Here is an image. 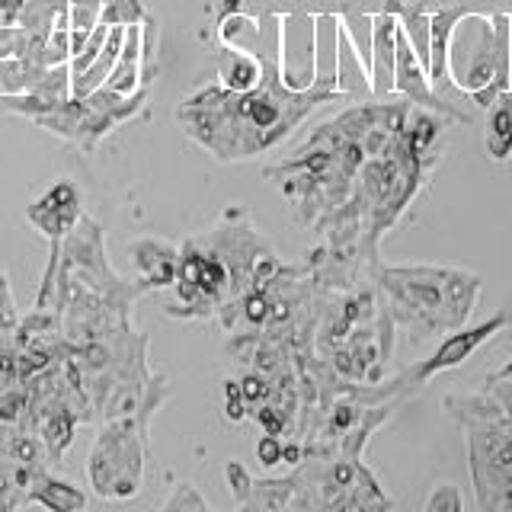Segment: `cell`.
<instances>
[{
  "label": "cell",
  "mask_w": 512,
  "mask_h": 512,
  "mask_svg": "<svg viewBox=\"0 0 512 512\" xmlns=\"http://www.w3.org/2000/svg\"><path fill=\"white\" fill-rule=\"evenodd\" d=\"M484 391L500 400V407L512 416V362H506V365L500 368V372L487 375Z\"/></svg>",
  "instance_id": "obj_18"
},
{
  "label": "cell",
  "mask_w": 512,
  "mask_h": 512,
  "mask_svg": "<svg viewBox=\"0 0 512 512\" xmlns=\"http://www.w3.org/2000/svg\"><path fill=\"white\" fill-rule=\"evenodd\" d=\"M148 423L141 420H109L93 442L87 461L90 487L100 500H132L144 477V442Z\"/></svg>",
  "instance_id": "obj_5"
},
{
  "label": "cell",
  "mask_w": 512,
  "mask_h": 512,
  "mask_svg": "<svg viewBox=\"0 0 512 512\" xmlns=\"http://www.w3.org/2000/svg\"><path fill=\"white\" fill-rule=\"evenodd\" d=\"M333 36H336V90H340L349 103L375 100L365 55L356 48V36L349 32L343 13H333Z\"/></svg>",
  "instance_id": "obj_9"
},
{
  "label": "cell",
  "mask_w": 512,
  "mask_h": 512,
  "mask_svg": "<svg viewBox=\"0 0 512 512\" xmlns=\"http://www.w3.org/2000/svg\"><path fill=\"white\" fill-rule=\"evenodd\" d=\"M506 100H509V106H512V90H509V93H506Z\"/></svg>",
  "instance_id": "obj_22"
},
{
  "label": "cell",
  "mask_w": 512,
  "mask_h": 512,
  "mask_svg": "<svg viewBox=\"0 0 512 512\" xmlns=\"http://www.w3.org/2000/svg\"><path fill=\"white\" fill-rule=\"evenodd\" d=\"M26 503L52 509V512H77V509H87V493L74 487L71 480H61L55 474H48L45 468H39L32 474Z\"/></svg>",
  "instance_id": "obj_12"
},
{
  "label": "cell",
  "mask_w": 512,
  "mask_h": 512,
  "mask_svg": "<svg viewBox=\"0 0 512 512\" xmlns=\"http://www.w3.org/2000/svg\"><path fill=\"white\" fill-rule=\"evenodd\" d=\"M256 458H260L266 468L279 464L282 461V436H269V432H263L260 445H256Z\"/></svg>",
  "instance_id": "obj_21"
},
{
  "label": "cell",
  "mask_w": 512,
  "mask_h": 512,
  "mask_svg": "<svg viewBox=\"0 0 512 512\" xmlns=\"http://www.w3.org/2000/svg\"><path fill=\"white\" fill-rule=\"evenodd\" d=\"M336 100H346V96L336 87L324 84V80H311L301 90L288 87L279 71V48H276V61H266V74L253 90L234 93L224 90L221 84L202 87L180 103L176 122L208 154L231 164V160H250L272 151L320 103H336Z\"/></svg>",
  "instance_id": "obj_1"
},
{
  "label": "cell",
  "mask_w": 512,
  "mask_h": 512,
  "mask_svg": "<svg viewBox=\"0 0 512 512\" xmlns=\"http://www.w3.org/2000/svg\"><path fill=\"white\" fill-rule=\"evenodd\" d=\"M42 71H45V64L32 58H0V96L32 93Z\"/></svg>",
  "instance_id": "obj_14"
},
{
  "label": "cell",
  "mask_w": 512,
  "mask_h": 512,
  "mask_svg": "<svg viewBox=\"0 0 512 512\" xmlns=\"http://www.w3.org/2000/svg\"><path fill=\"white\" fill-rule=\"evenodd\" d=\"M80 215H84V202H80V192L71 180H58L26 208L29 224L48 237V244H61L68 231L80 221Z\"/></svg>",
  "instance_id": "obj_7"
},
{
  "label": "cell",
  "mask_w": 512,
  "mask_h": 512,
  "mask_svg": "<svg viewBox=\"0 0 512 512\" xmlns=\"http://www.w3.org/2000/svg\"><path fill=\"white\" fill-rule=\"evenodd\" d=\"M445 413L464 429L474 500L487 512L512 509V416L493 394H448Z\"/></svg>",
  "instance_id": "obj_3"
},
{
  "label": "cell",
  "mask_w": 512,
  "mask_h": 512,
  "mask_svg": "<svg viewBox=\"0 0 512 512\" xmlns=\"http://www.w3.org/2000/svg\"><path fill=\"white\" fill-rule=\"evenodd\" d=\"M224 477H228V487L234 493V503L244 506L247 496H250V484H253V477L247 474V468L240 461H228V464H224Z\"/></svg>",
  "instance_id": "obj_19"
},
{
  "label": "cell",
  "mask_w": 512,
  "mask_h": 512,
  "mask_svg": "<svg viewBox=\"0 0 512 512\" xmlns=\"http://www.w3.org/2000/svg\"><path fill=\"white\" fill-rule=\"evenodd\" d=\"M295 500V474L282 480H253L250 496L240 509H292Z\"/></svg>",
  "instance_id": "obj_15"
},
{
  "label": "cell",
  "mask_w": 512,
  "mask_h": 512,
  "mask_svg": "<svg viewBox=\"0 0 512 512\" xmlns=\"http://www.w3.org/2000/svg\"><path fill=\"white\" fill-rule=\"evenodd\" d=\"M394 61H397V13L391 7H381L378 13H372V42H368L365 52L375 100H391L394 96Z\"/></svg>",
  "instance_id": "obj_8"
},
{
  "label": "cell",
  "mask_w": 512,
  "mask_h": 512,
  "mask_svg": "<svg viewBox=\"0 0 512 512\" xmlns=\"http://www.w3.org/2000/svg\"><path fill=\"white\" fill-rule=\"evenodd\" d=\"M132 253V263L138 269V285L144 292H154V288H170L176 282V266H180V250L167 240L157 237H141L135 244H128Z\"/></svg>",
  "instance_id": "obj_10"
},
{
  "label": "cell",
  "mask_w": 512,
  "mask_h": 512,
  "mask_svg": "<svg viewBox=\"0 0 512 512\" xmlns=\"http://www.w3.org/2000/svg\"><path fill=\"white\" fill-rule=\"evenodd\" d=\"M266 74V58H260L256 52L244 45H221L218 55V84L224 90L234 93H247L263 80Z\"/></svg>",
  "instance_id": "obj_11"
},
{
  "label": "cell",
  "mask_w": 512,
  "mask_h": 512,
  "mask_svg": "<svg viewBox=\"0 0 512 512\" xmlns=\"http://www.w3.org/2000/svg\"><path fill=\"white\" fill-rule=\"evenodd\" d=\"M164 509L167 512H180V509H186V512H202V509H208V503H205V496L192 487V484H176L173 487V493L164 500Z\"/></svg>",
  "instance_id": "obj_17"
},
{
  "label": "cell",
  "mask_w": 512,
  "mask_h": 512,
  "mask_svg": "<svg viewBox=\"0 0 512 512\" xmlns=\"http://www.w3.org/2000/svg\"><path fill=\"white\" fill-rule=\"evenodd\" d=\"M509 13L503 10H468L452 36L448 68L455 87L477 109H490L509 93Z\"/></svg>",
  "instance_id": "obj_4"
},
{
  "label": "cell",
  "mask_w": 512,
  "mask_h": 512,
  "mask_svg": "<svg viewBox=\"0 0 512 512\" xmlns=\"http://www.w3.org/2000/svg\"><path fill=\"white\" fill-rule=\"evenodd\" d=\"M509 327V314H493L490 320L477 327H461V330H452L448 336H442V343L429 352L423 362H413L407 365L404 372H400V381L407 384V391H420L423 384H429L436 375L448 372V368H458L468 362L480 346H487L496 333H503Z\"/></svg>",
  "instance_id": "obj_6"
},
{
  "label": "cell",
  "mask_w": 512,
  "mask_h": 512,
  "mask_svg": "<svg viewBox=\"0 0 512 512\" xmlns=\"http://www.w3.org/2000/svg\"><path fill=\"white\" fill-rule=\"evenodd\" d=\"M484 151L496 164H506L512 157V106L506 100V93L487 109L484 122Z\"/></svg>",
  "instance_id": "obj_13"
},
{
  "label": "cell",
  "mask_w": 512,
  "mask_h": 512,
  "mask_svg": "<svg viewBox=\"0 0 512 512\" xmlns=\"http://www.w3.org/2000/svg\"><path fill=\"white\" fill-rule=\"evenodd\" d=\"M426 509L429 512H458V509H464V500L455 490V484H436V490H432V496L426 500Z\"/></svg>",
  "instance_id": "obj_20"
},
{
  "label": "cell",
  "mask_w": 512,
  "mask_h": 512,
  "mask_svg": "<svg viewBox=\"0 0 512 512\" xmlns=\"http://www.w3.org/2000/svg\"><path fill=\"white\" fill-rule=\"evenodd\" d=\"M375 288L394 327L423 343L468 324L484 279L458 266H378Z\"/></svg>",
  "instance_id": "obj_2"
},
{
  "label": "cell",
  "mask_w": 512,
  "mask_h": 512,
  "mask_svg": "<svg viewBox=\"0 0 512 512\" xmlns=\"http://www.w3.org/2000/svg\"><path fill=\"white\" fill-rule=\"evenodd\" d=\"M148 13H144L141 0H106L100 23L106 26H132V23H144Z\"/></svg>",
  "instance_id": "obj_16"
}]
</instances>
